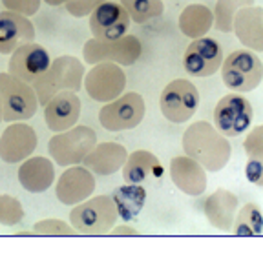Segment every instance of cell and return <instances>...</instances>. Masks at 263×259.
Listing matches in <instances>:
<instances>
[{
  "label": "cell",
  "mask_w": 263,
  "mask_h": 259,
  "mask_svg": "<svg viewBox=\"0 0 263 259\" xmlns=\"http://www.w3.org/2000/svg\"><path fill=\"white\" fill-rule=\"evenodd\" d=\"M144 111L146 106L143 97L136 91H128L101 108L99 123L108 132H124L139 126L144 119Z\"/></svg>",
  "instance_id": "obj_8"
},
{
  "label": "cell",
  "mask_w": 263,
  "mask_h": 259,
  "mask_svg": "<svg viewBox=\"0 0 263 259\" xmlns=\"http://www.w3.org/2000/svg\"><path fill=\"white\" fill-rule=\"evenodd\" d=\"M110 235H139V232L136 228H132V226H114L110 230Z\"/></svg>",
  "instance_id": "obj_36"
},
{
  "label": "cell",
  "mask_w": 263,
  "mask_h": 259,
  "mask_svg": "<svg viewBox=\"0 0 263 259\" xmlns=\"http://www.w3.org/2000/svg\"><path fill=\"white\" fill-rule=\"evenodd\" d=\"M128 152L119 143H101L95 144L91 152L84 157L82 165L86 166L93 175H111L123 168L126 163Z\"/></svg>",
  "instance_id": "obj_22"
},
{
  "label": "cell",
  "mask_w": 263,
  "mask_h": 259,
  "mask_svg": "<svg viewBox=\"0 0 263 259\" xmlns=\"http://www.w3.org/2000/svg\"><path fill=\"white\" fill-rule=\"evenodd\" d=\"M81 117V99L77 91H59L44 106V119L53 133L66 132L77 124Z\"/></svg>",
  "instance_id": "obj_17"
},
{
  "label": "cell",
  "mask_w": 263,
  "mask_h": 259,
  "mask_svg": "<svg viewBox=\"0 0 263 259\" xmlns=\"http://www.w3.org/2000/svg\"><path fill=\"white\" fill-rule=\"evenodd\" d=\"M141 42L134 35H124L117 41H101V38H90L82 48V58L88 64H99V62H115L119 66H132L141 57Z\"/></svg>",
  "instance_id": "obj_7"
},
{
  "label": "cell",
  "mask_w": 263,
  "mask_h": 259,
  "mask_svg": "<svg viewBox=\"0 0 263 259\" xmlns=\"http://www.w3.org/2000/svg\"><path fill=\"white\" fill-rule=\"evenodd\" d=\"M51 64V58L44 46L37 44V42H26L21 48H16L11 55H9L8 62V73L13 77L21 78L24 83L33 84L44 73Z\"/></svg>",
  "instance_id": "obj_13"
},
{
  "label": "cell",
  "mask_w": 263,
  "mask_h": 259,
  "mask_svg": "<svg viewBox=\"0 0 263 259\" xmlns=\"http://www.w3.org/2000/svg\"><path fill=\"white\" fill-rule=\"evenodd\" d=\"M232 31L249 50L263 51V8L252 4L239 9L234 17Z\"/></svg>",
  "instance_id": "obj_20"
},
{
  "label": "cell",
  "mask_w": 263,
  "mask_h": 259,
  "mask_svg": "<svg viewBox=\"0 0 263 259\" xmlns=\"http://www.w3.org/2000/svg\"><path fill=\"white\" fill-rule=\"evenodd\" d=\"M119 2L126 9L132 21L137 24L154 21V18L161 17L164 11V4L161 0H119Z\"/></svg>",
  "instance_id": "obj_29"
},
{
  "label": "cell",
  "mask_w": 263,
  "mask_h": 259,
  "mask_svg": "<svg viewBox=\"0 0 263 259\" xmlns=\"http://www.w3.org/2000/svg\"><path fill=\"white\" fill-rule=\"evenodd\" d=\"M84 75H86L84 64L71 55H62L51 61L48 70L31 84L37 93L39 104L46 106L48 101L59 91H79L84 83Z\"/></svg>",
  "instance_id": "obj_2"
},
{
  "label": "cell",
  "mask_w": 263,
  "mask_h": 259,
  "mask_svg": "<svg viewBox=\"0 0 263 259\" xmlns=\"http://www.w3.org/2000/svg\"><path fill=\"white\" fill-rule=\"evenodd\" d=\"M6 9L15 13H21L24 17H33L41 9L42 0H2Z\"/></svg>",
  "instance_id": "obj_34"
},
{
  "label": "cell",
  "mask_w": 263,
  "mask_h": 259,
  "mask_svg": "<svg viewBox=\"0 0 263 259\" xmlns=\"http://www.w3.org/2000/svg\"><path fill=\"white\" fill-rule=\"evenodd\" d=\"M223 50L218 41L210 37L194 38L183 55L185 71L192 77H210L221 68Z\"/></svg>",
  "instance_id": "obj_12"
},
{
  "label": "cell",
  "mask_w": 263,
  "mask_h": 259,
  "mask_svg": "<svg viewBox=\"0 0 263 259\" xmlns=\"http://www.w3.org/2000/svg\"><path fill=\"white\" fill-rule=\"evenodd\" d=\"M214 26V11L205 4H190L179 15L181 33L189 38L205 37Z\"/></svg>",
  "instance_id": "obj_25"
},
{
  "label": "cell",
  "mask_w": 263,
  "mask_h": 259,
  "mask_svg": "<svg viewBox=\"0 0 263 259\" xmlns=\"http://www.w3.org/2000/svg\"><path fill=\"white\" fill-rule=\"evenodd\" d=\"M247 179L256 186H263V161L259 159H249L245 166Z\"/></svg>",
  "instance_id": "obj_35"
},
{
  "label": "cell",
  "mask_w": 263,
  "mask_h": 259,
  "mask_svg": "<svg viewBox=\"0 0 263 259\" xmlns=\"http://www.w3.org/2000/svg\"><path fill=\"white\" fill-rule=\"evenodd\" d=\"M183 150L185 155L192 157L209 172H219L230 159V143L218 128L206 121H197L190 124L183 133Z\"/></svg>",
  "instance_id": "obj_1"
},
{
  "label": "cell",
  "mask_w": 263,
  "mask_h": 259,
  "mask_svg": "<svg viewBox=\"0 0 263 259\" xmlns=\"http://www.w3.org/2000/svg\"><path fill=\"white\" fill-rule=\"evenodd\" d=\"M55 166L46 157H28L18 168V183L31 193H42L53 185Z\"/></svg>",
  "instance_id": "obj_23"
},
{
  "label": "cell",
  "mask_w": 263,
  "mask_h": 259,
  "mask_svg": "<svg viewBox=\"0 0 263 259\" xmlns=\"http://www.w3.org/2000/svg\"><path fill=\"white\" fill-rule=\"evenodd\" d=\"M117 206L110 195H95L70 212V225L82 235H106L117 223Z\"/></svg>",
  "instance_id": "obj_3"
},
{
  "label": "cell",
  "mask_w": 263,
  "mask_h": 259,
  "mask_svg": "<svg viewBox=\"0 0 263 259\" xmlns=\"http://www.w3.org/2000/svg\"><path fill=\"white\" fill-rule=\"evenodd\" d=\"M221 81L229 90L236 93H247L261 84L263 62L252 50H236L223 58Z\"/></svg>",
  "instance_id": "obj_4"
},
{
  "label": "cell",
  "mask_w": 263,
  "mask_h": 259,
  "mask_svg": "<svg viewBox=\"0 0 263 259\" xmlns=\"http://www.w3.org/2000/svg\"><path fill=\"white\" fill-rule=\"evenodd\" d=\"M95 192V177L93 172L86 166H68V170L62 172L55 186V195L66 206H75L79 203L86 201Z\"/></svg>",
  "instance_id": "obj_16"
},
{
  "label": "cell",
  "mask_w": 263,
  "mask_h": 259,
  "mask_svg": "<svg viewBox=\"0 0 263 259\" xmlns=\"http://www.w3.org/2000/svg\"><path fill=\"white\" fill-rule=\"evenodd\" d=\"M106 0H68L66 2V11L70 13L71 17L82 18V17H90V13L93 11L97 6H101Z\"/></svg>",
  "instance_id": "obj_33"
},
{
  "label": "cell",
  "mask_w": 263,
  "mask_h": 259,
  "mask_svg": "<svg viewBox=\"0 0 263 259\" xmlns=\"http://www.w3.org/2000/svg\"><path fill=\"white\" fill-rule=\"evenodd\" d=\"M0 101H2V121L16 123L28 121L37 113L39 99L31 84L11 73H0Z\"/></svg>",
  "instance_id": "obj_5"
},
{
  "label": "cell",
  "mask_w": 263,
  "mask_h": 259,
  "mask_svg": "<svg viewBox=\"0 0 263 259\" xmlns=\"http://www.w3.org/2000/svg\"><path fill=\"white\" fill-rule=\"evenodd\" d=\"M82 86L93 101L106 104L123 95L126 88V75L123 66L115 62H99L84 75Z\"/></svg>",
  "instance_id": "obj_11"
},
{
  "label": "cell",
  "mask_w": 263,
  "mask_h": 259,
  "mask_svg": "<svg viewBox=\"0 0 263 259\" xmlns=\"http://www.w3.org/2000/svg\"><path fill=\"white\" fill-rule=\"evenodd\" d=\"M0 121H2V101H0Z\"/></svg>",
  "instance_id": "obj_38"
},
{
  "label": "cell",
  "mask_w": 263,
  "mask_h": 259,
  "mask_svg": "<svg viewBox=\"0 0 263 259\" xmlns=\"http://www.w3.org/2000/svg\"><path fill=\"white\" fill-rule=\"evenodd\" d=\"M159 179L163 177V166L159 159L152 152L137 150L126 157V163L123 165V179L130 185H141L146 179Z\"/></svg>",
  "instance_id": "obj_24"
},
{
  "label": "cell",
  "mask_w": 263,
  "mask_h": 259,
  "mask_svg": "<svg viewBox=\"0 0 263 259\" xmlns=\"http://www.w3.org/2000/svg\"><path fill=\"white\" fill-rule=\"evenodd\" d=\"M170 177L181 192L192 197L201 195L206 190L205 168L189 155H177L170 161Z\"/></svg>",
  "instance_id": "obj_19"
},
{
  "label": "cell",
  "mask_w": 263,
  "mask_h": 259,
  "mask_svg": "<svg viewBox=\"0 0 263 259\" xmlns=\"http://www.w3.org/2000/svg\"><path fill=\"white\" fill-rule=\"evenodd\" d=\"M44 4H48V6H53V8H57V6H64L68 0H42Z\"/></svg>",
  "instance_id": "obj_37"
},
{
  "label": "cell",
  "mask_w": 263,
  "mask_h": 259,
  "mask_svg": "<svg viewBox=\"0 0 263 259\" xmlns=\"http://www.w3.org/2000/svg\"><path fill=\"white\" fill-rule=\"evenodd\" d=\"M203 212L209 223L221 232H230L238 214V197L229 190H216L203 203Z\"/></svg>",
  "instance_id": "obj_21"
},
{
  "label": "cell",
  "mask_w": 263,
  "mask_h": 259,
  "mask_svg": "<svg viewBox=\"0 0 263 259\" xmlns=\"http://www.w3.org/2000/svg\"><path fill=\"white\" fill-rule=\"evenodd\" d=\"M24 219L22 203L9 193H0V225L15 226Z\"/></svg>",
  "instance_id": "obj_30"
},
{
  "label": "cell",
  "mask_w": 263,
  "mask_h": 259,
  "mask_svg": "<svg viewBox=\"0 0 263 259\" xmlns=\"http://www.w3.org/2000/svg\"><path fill=\"white\" fill-rule=\"evenodd\" d=\"M115 206H117V214L123 221H132L141 214L146 203V190L141 185H130L126 183L124 186H119L111 193Z\"/></svg>",
  "instance_id": "obj_26"
},
{
  "label": "cell",
  "mask_w": 263,
  "mask_h": 259,
  "mask_svg": "<svg viewBox=\"0 0 263 259\" xmlns=\"http://www.w3.org/2000/svg\"><path fill=\"white\" fill-rule=\"evenodd\" d=\"M252 104L241 93H229L219 99L214 108V126L218 132L229 137H238L245 133L252 124Z\"/></svg>",
  "instance_id": "obj_10"
},
{
  "label": "cell",
  "mask_w": 263,
  "mask_h": 259,
  "mask_svg": "<svg viewBox=\"0 0 263 259\" xmlns=\"http://www.w3.org/2000/svg\"><path fill=\"white\" fill-rule=\"evenodd\" d=\"M199 106V91L186 78H176L164 86L159 97V108L164 119L183 124L192 119Z\"/></svg>",
  "instance_id": "obj_9"
},
{
  "label": "cell",
  "mask_w": 263,
  "mask_h": 259,
  "mask_svg": "<svg viewBox=\"0 0 263 259\" xmlns=\"http://www.w3.org/2000/svg\"><path fill=\"white\" fill-rule=\"evenodd\" d=\"M252 4H254V0H218L216 8H214V28L223 33H230L236 13L241 8Z\"/></svg>",
  "instance_id": "obj_28"
},
{
  "label": "cell",
  "mask_w": 263,
  "mask_h": 259,
  "mask_svg": "<svg viewBox=\"0 0 263 259\" xmlns=\"http://www.w3.org/2000/svg\"><path fill=\"white\" fill-rule=\"evenodd\" d=\"M37 133L26 121L11 123L0 135V159L15 165L22 163L37 150Z\"/></svg>",
  "instance_id": "obj_15"
},
{
  "label": "cell",
  "mask_w": 263,
  "mask_h": 259,
  "mask_svg": "<svg viewBox=\"0 0 263 259\" xmlns=\"http://www.w3.org/2000/svg\"><path fill=\"white\" fill-rule=\"evenodd\" d=\"M130 15L121 2L106 0L90 13V31L101 41H117L124 37L130 28Z\"/></svg>",
  "instance_id": "obj_14"
},
{
  "label": "cell",
  "mask_w": 263,
  "mask_h": 259,
  "mask_svg": "<svg viewBox=\"0 0 263 259\" xmlns=\"http://www.w3.org/2000/svg\"><path fill=\"white\" fill-rule=\"evenodd\" d=\"M35 26L29 17L15 11H0V55H11L26 42L35 41Z\"/></svg>",
  "instance_id": "obj_18"
},
{
  "label": "cell",
  "mask_w": 263,
  "mask_h": 259,
  "mask_svg": "<svg viewBox=\"0 0 263 259\" xmlns=\"http://www.w3.org/2000/svg\"><path fill=\"white\" fill-rule=\"evenodd\" d=\"M243 148L249 159L263 161V126H256L243 143Z\"/></svg>",
  "instance_id": "obj_32"
},
{
  "label": "cell",
  "mask_w": 263,
  "mask_h": 259,
  "mask_svg": "<svg viewBox=\"0 0 263 259\" xmlns=\"http://www.w3.org/2000/svg\"><path fill=\"white\" fill-rule=\"evenodd\" d=\"M230 232L238 237H252L263 234V212L254 203H247L241 206L232 223Z\"/></svg>",
  "instance_id": "obj_27"
},
{
  "label": "cell",
  "mask_w": 263,
  "mask_h": 259,
  "mask_svg": "<svg viewBox=\"0 0 263 259\" xmlns=\"http://www.w3.org/2000/svg\"><path fill=\"white\" fill-rule=\"evenodd\" d=\"M33 234L35 235H77L79 232L73 226L68 225L61 219H42L37 221L33 226Z\"/></svg>",
  "instance_id": "obj_31"
},
{
  "label": "cell",
  "mask_w": 263,
  "mask_h": 259,
  "mask_svg": "<svg viewBox=\"0 0 263 259\" xmlns=\"http://www.w3.org/2000/svg\"><path fill=\"white\" fill-rule=\"evenodd\" d=\"M97 144V135L88 126H73L55 133L48 143V152L59 166L81 165L84 157Z\"/></svg>",
  "instance_id": "obj_6"
}]
</instances>
